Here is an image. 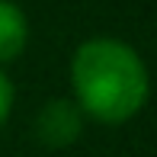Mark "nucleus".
Here are the masks:
<instances>
[{
  "label": "nucleus",
  "instance_id": "nucleus-3",
  "mask_svg": "<svg viewBox=\"0 0 157 157\" xmlns=\"http://www.w3.org/2000/svg\"><path fill=\"white\" fill-rule=\"evenodd\" d=\"M29 42L26 13L10 0H0V61H16Z\"/></svg>",
  "mask_w": 157,
  "mask_h": 157
},
{
  "label": "nucleus",
  "instance_id": "nucleus-1",
  "mask_svg": "<svg viewBox=\"0 0 157 157\" xmlns=\"http://www.w3.org/2000/svg\"><path fill=\"white\" fill-rule=\"evenodd\" d=\"M74 103L103 125H122L147 103V67L132 45L119 39H90L71 61Z\"/></svg>",
  "mask_w": 157,
  "mask_h": 157
},
{
  "label": "nucleus",
  "instance_id": "nucleus-2",
  "mask_svg": "<svg viewBox=\"0 0 157 157\" xmlns=\"http://www.w3.org/2000/svg\"><path fill=\"white\" fill-rule=\"evenodd\" d=\"M83 128V112L71 99H48L39 112L35 122V135L45 147H67L80 138Z\"/></svg>",
  "mask_w": 157,
  "mask_h": 157
},
{
  "label": "nucleus",
  "instance_id": "nucleus-4",
  "mask_svg": "<svg viewBox=\"0 0 157 157\" xmlns=\"http://www.w3.org/2000/svg\"><path fill=\"white\" fill-rule=\"evenodd\" d=\"M10 109H13V83L6 80V74L0 71V125L6 122Z\"/></svg>",
  "mask_w": 157,
  "mask_h": 157
}]
</instances>
